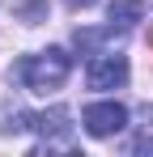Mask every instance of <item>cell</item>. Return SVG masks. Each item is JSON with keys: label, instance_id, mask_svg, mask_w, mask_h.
<instances>
[{"label": "cell", "instance_id": "6", "mask_svg": "<svg viewBox=\"0 0 153 157\" xmlns=\"http://www.w3.org/2000/svg\"><path fill=\"white\" fill-rule=\"evenodd\" d=\"M17 17H22V21H34V17H47V4H22V9H17Z\"/></svg>", "mask_w": 153, "mask_h": 157}, {"label": "cell", "instance_id": "2", "mask_svg": "<svg viewBox=\"0 0 153 157\" xmlns=\"http://www.w3.org/2000/svg\"><path fill=\"white\" fill-rule=\"evenodd\" d=\"M81 123H85L89 136H115V132H124L128 110H124L119 102H94V106H85Z\"/></svg>", "mask_w": 153, "mask_h": 157}, {"label": "cell", "instance_id": "1", "mask_svg": "<svg viewBox=\"0 0 153 157\" xmlns=\"http://www.w3.org/2000/svg\"><path fill=\"white\" fill-rule=\"evenodd\" d=\"M17 72H22L26 89H34V94H51V89H60V85L68 81V72H73V55L64 51V47H47V51L22 59Z\"/></svg>", "mask_w": 153, "mask_h": 157}, {"label": "cell", "instance_id": "3", "mask_svg": "<svg viewBox=\"0 0 153 157\" xmlns=\"http://www.w3.org/2000/svg\"><path fill=\"white\" fill-rule=\"evenodd\" d=\"M85 81H89V89H119L128 81V59L124 55H98V59L89 64Z\"/></svg>", "mask_w": 153, "mask_h": 157}, {"label": "cell", "instance_id": "5", "mask_svg": "<svg viewBox=\"0 0 153 157\" xmlns=\"http://www.w3.org/2000/svg\"><path fill=\"white\" fill-rule=\"evenodd\" d=\"M106 13H111V26H132V21H140L145 0H115Z\"/></svg>", "mask_w": 153, "mask_h": 157}, {"label": "cell", "instance_id": "8", "mask_svg": "<svg viewBox=\"0 0 153 157\" xmlns=\"http://www.w3.org/2000/svg\"><path fill=\"white\" fill-rule=\"evenodd\" d=\"M149 51H153V30H149Z\"/></svg>", "mask_w": 153, "mask_h": 157}, {"label": "cell", "instance_id": "7", "mask_svg": "<svg viewBox=\"0 0 153 157\" xmlns=\"http://www.w3.org/2000/svg\"><path fill=\"white\" fill-rule=\"evenodd\" d=\"M68 9H89V4H98V0H64Z\"/></svg>", "mask_w": 153, "mask_h": 157}, {"label": "cell", "instance_id": "4", "mask_svg": "<svg viewBox=\"0 0 153 157\" xmlns=\"http://www.w3.org/2000/svg\"><path fill=\"white\" fill-rule=\"evenodd\" d=\"M9 128H30V132H38V136H68V110L64 106H55V110H47V115H17V123H9Z\"/></svg>", "mask_w": 153, "mask_h": 157}]
</instances>
